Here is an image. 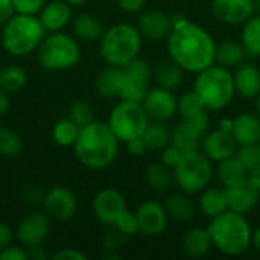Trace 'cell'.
<instances>
[{
    "label": "cell",
    "mask_w": 260,
    "mask_h": 260,
    "mask_svg": "<svg viewBox=\"0 0 260 260\" xmlns=\"http://www.w3.org/2000/svg\"><path fill=\"white\" fill-rule=\"evenodd\" d=\"M38 15L15 12L0 29V43L3 50L14 58H26L37 52L46 37Z\"/></svg>",
    "instance_id": "obj_4"
},
{
    "label": "cell",
    "mask_w": 260,
    "mask_h": 260,
    "mask_svg": "<svg viewBox=\"0 0 260 260\" xmlns=\"http://www.w3.org/2000/svg\"><path fill=\"white\" fill-rule=\"evenodd\" d=\"M81 126H78L69 117L59 119L52 128V140L61 148H73L78 140Z\"/></svg>",
    "instance_id": "obj_37"
},
{
    "label": "cell",
    "mask_w": 260,
    "mask_h": 260,
    "mask_svg": "<svg viewBox=\"0 0 260 260\" xmlns=\"http://www.w3.org/2000/svg\"><path fill=\"white\" fill-rule=\"evenodd\" d=\"M172 171L175 184L189 195L204 190L213 178L212 160L200 149L183 152Z\"/></svg>",
    "instance_id": "obj_8"
},
{
    "label": "cell",
    "mask_w": 260,
    "mask_h": 260,
    "mask_svg": "<svg viewBox=\"0 0 260 260\" xmlns=\"http://www.w3.org/2000/svg\"><path fill=\"white\" fill-rule=\"evenodd\" d=\"M24 142L23 137L6 126L0 128V155L5 158H15L23 152Z\"/></svg>",
    "instance_id": "obj_38"
},
{
    "label": "cell",
    "mask_w": 260,
    "mask_h": 260,
    "mask_svg": "<svg viewBox=\"0 0 260 260\" xmlns=\"http://www.w3.org/2000/svg\"><path fill=\"white\" fill-rule=\"evenodd\" d=\"M116 3H117L120 11L128 12V14H134V12H139L145 6L146 0H116Z\"/></svg>",
    "instance_id": "obj_49"
},
{
    "label": "cell",
    "mask_w": 260,
    "mask_h": 260,
    "mask_svg": "<svg viewBox=\"0 0 260 260\" xmlns=\"http://www.w3.org/2000/svg\"><path fill=\"white\" fill-rule=\"evenodd\" d=\"M232 125H233V120H222L219 123V128L227 131V133H232Z\"/></svg>",
    "instance_id": "obj_56"
},
{
    "label": "cell",
    "mask_w": 260,
    "mask_h": 260,
    "mask_svg": "<svg viewBox=\"0 0 260 260\" xmlns=\"http://www.w3.org/2000/svg\"><path fill=\"white\" fill-rule=\"evenodd\" d=\"M142 107L151 122H166L172 119L178 110V98L172 90L165 87H151L145 99L142 101Z\"/></svg>",
    "instance_id": "obj_13"
},
{
    "label": "cell",
    "mask_w": 260,
    "mask_h": 260,
    "mask_svg": "<svg viewBox=\"0 0 260 260\" xmlns=\"http://www.w3.org/2000/svg\"><path fill=\"white\" fill-rule=\"evenodd\" d=\"M216 177H218L219 183L224 187H227V186H232V184H236V183L245 180L248 177V171L244 168V165L239 161V158L236 155H233V157H229L218 163Z\"/></svg>",
    "instance_id": "obj_33"
},
{
    "label": "cell",
    "mask_w": 260,
    "mask_h": 260,
    "mask_svg": "<svg viewBox=\"0 0 260 260\" xmlns=\"http://www.w3.org/2000/svg\"><path fill=\"white\" fill-rule=\"evenodd\" d=\"M213 15L225 24H244L256 14L254 0H212Z\"/></svg>",
    "instance_id": "obj_17"
},
{
    "label": "cell",
    "mask_w": 260,
    "mask_h": 260,
    "mask_svg": "<svg viewBox=\"0 0 260 260\" xmlns=\"http://www.w3.org/2000/svg\"><path fill=\"white\" fill-rule=\"evenodd\" d=\"M44 190L41 189V186L38 184H29L21 190V200L26 204L35 206V204H41L43 198H44Z\"/></svg>",
    "instance_id": "obj_44"
},
{
    "label": "cell",
    "mask_w": 260,
    "mask_h": 260,
    "mask_svg": "<svg viewBox=\"0 0 260 260\" xmlns=\"http://www.w3.org/2000/svg\"><path fill=\"white\" fill-rule=\"evenodd\" d=\"M209 111H221L232 104L236 94L233 73L229 69L212 64L197 73L192 88Z\"/></svg>",
    "instance_id": "obj_6"
},
{
    "label": "cell",
    "mask_w": 260,
    "mask_h": 260,
    "mask_svg": "<svg viewBox=\"0 0 260 260\" xmlns=\"http://www.w3.org/2000/svg\"><path fill=\"white\" fill-rule=\"evenodd\" d=\"M152 76L160 87L175 90L181 85L184 79V70L172 59L161 61L152 69Z\"/></svg>",
    "instance_id": "obj_31"
},
{
    "label": "cell",
    "mask_w": 260,
    "mask_h": 260,
    "mask_svg": "<svg viewBox=\"0 0 260 260\" xmlns=\"http://www.w3.org/2000/svg\"><path fill=\"white\" fill-rule=\"evenodd\" d=\"M126 242V236L120 233L114 225L107 227L101 236V247L105 253H119Z\"/></svg>",
    "instance_id": "obj_40"
},
{
    "label": "cell",
    "mask_w": 260,
    "mask_h": 260,
    "mask_svg": "<svg viewBox=\"0 0 260 260\" xmlns=\"http://www.w3.org/2000/svg\"><path fill=\"white\" fill-rule=\"evenodd\" d=\"M91 209L94 218L104 227H110L114 225L117 218L126 210V200L117 189L105 187L94 195Z\"/></svg>",
    "instance_id": "obj_14"
},
{
    "label": "cell",
    "mask_w": 260,
    "mask_h": 260,
    "mask_svg": "<svg viewBox=\"0 0 260 260\" xmlns=\"http://www.w3.org/2000/svg\"><path fill=\"white\" fill-rule=\"evenodd\" d=\"M213 247L225 256H242L253 245V230L245 215L227 210L207 225Z\"/></svg>",
    "instance_id": "obj_3"
},
{
    "label": "cell",
    "mask_w": 260,
    "mask_h": 260,
    "mask_svg": "<svg viewBox=\"0 0 260 260\" xmlns=\"http://www.w3.org/2000/svg\"><path fill=\"white\" fill-rule=\"evenodd\" d=\"M11 110V94L0 88V117L8 114Z\"/></svg>",
    "instance_id": "obj_52"
},
{
    "label": "cell",
    "mask_w": 260,
    "mask_h": 260,
    "mask_svg": "<svg viewBox=\"0 0 260 260\" xmlns=\"http://www.w3.org/2000/svg\"><path fill=\"white\" fill-rule=\"evenodd\" d=\"M224 190H225V197H227L229 210L241 213V215L250 213L259 201L260 192L250 183L248 178H245L236 184L227 186V187H224Z\"/></svg>",
    "instance_id": "obj_18"
},
{
    "label": "cell",
    "mask_w": 260,
    "mask_h": 260,
    "mask_svg": "<svg viewBox=\"0 0 260 260\" xmlns=\"http://www.w3.org/2000/svg\"><path fill=\"white\" fill-rule=\"evenodd\" d=\"M172 17L169 14L158 9H149L139 17L137 29L140 30L142 37L151 41H160L168 38L172 30Z\"/></svg>",
    "instance_id": "obj_21"
},
{
    "label": "cell",
    "mask_w": 260,
    "mask_h": 260,
    "mask_svg": "<svg viewBox=\"0 0 260 260\" xmlns=\"http://www.w3.org/2000/svg\"><path fill=\"white\" fill-rule=\"evenodd\" d=\"M27 84V72L18 64H6L0 69V88L9 94L20 93Z\"/></svg>",
    "instance_id": "obj_34"
},
{
    "label": "cell",
    "mask_w": 260,
    "mask_h": 260,
    "mask_svg": "<svg viewBox=\"0 0 260 260\" xmlns=\"http://www.w3.org/2000/svg\"><path fill=\"white\" fill-rule=\"evenodd\" d=\"M181 247H183V251L186 256H189L192 259H201L210 251L213 244H212L209 230L197 227V229L189 230L183 236Z\"/></svg>",
    "instance_id": "obj_26"
},
{
    "label": "cell",
    "mask_w": 260,
    "mask_h": 260,
    "mask_svg": "<svg viewBox=\"0 0 260 260\" xmlns=\"http://www.w3.org/2000/svg\"><path fill=\"white\" fill-rule=\"evenodd\" d=\"M41 206L50 219L66 222L75 218L78 212V198L69 187L53 186L46 190Z\"/></svg>",
    "instance_id": "obj_12"
},
{
    "label": "cell",
    "mask_w": 260,
    "mask_h": 260,
    "mask_svg": "<svg viewBox=\"0 0 260 260\" xmlns=\"http://www.w3.org/2000/svg\"><path fill=\"white\" fill-rule=\"evenodd\" d=\"M232 136L238 146L260 143V117L251 113H241L233 119Z\"/></svg>",
    "instance_id": "obj_22"
},
{
    "label": "cell",
    "mask_w": 260,
    "mask_h": 260,
    "mask_svg": "<svg viewBox=\"0 0 260 260\" xmlns=\"http://www.w3.org/2000/svg\"><path fill=\"white\" fill-rule=\"evenodd\" d=\"M236 93L244 99H256L260 93V70L250 62H242L233 73Z\"/></svg>",
    "instance_id": "obj_23"
},
{
    "label": "cell",
    "mask_w": 260,
    "mask_h": 260,
    "mask_svg": "<svg viewBox=\"0 0 260 260\" xmlns=\"http://www.w3.org/2000/svg\"><path fill=\"white\" fill-rule=\"evenodd\" d=\"M73 6L66 0H50L38 12V18L46 32L64 30L73 20Z\"/></svg>",
    "instance_id": "obj_20"
},
{
    "label": "cell",
    "mask_w": 260,
    "mask_h": 260,
    "mask_svg": "<svg viewBox=\"0 0 260 260\" xmlns=\"http://www.w3.org/2000/svg\"><path fill=\"white\" fill-rule=\"evenodd\" d=\"M66 2H67L69 5H72V6L75 8V6H81V5H85V3H87L88 0H66Z\"/></svg>",
    "instance_id": "obj_57"
},
{
    "label": "cell",
    "mask_w": 260,
    "mask_h": 260,
    "mask_svg": "<svg viewBox=\"0 0 260 260\" xmlns=\"http://www.w3.org/2000/svg\"><path fill=\"white\" fill-rule=\"evenodd\" d=\"M203 152L215 163H219L229 157H233L238 151V143L233 139L232 133H227L221 128L207 133L201 142Z\"/></svg>",
    "instance_id": "obj_19"
},
{
    "label": "cell",
    "mask_w": 260,
    "mask_h": 260,
    "mask_svg": "<svg viewBox=\"0 0 260 260\" xmlns=\"http://www.w3.org/2000/svg\"><path fill=\"white\" fill-rule=\"evenodd\" d=\"M15 14L12 0H0V27Z\"/></svg>",
    "instance_id": "obj_51"
},
{
    "label": "cell",
    "mask_w": 260,
    "mask_h": 260,
    "mask_svg": "<svg viewBox=\"0 0 260 260\" xmlns=\"http://www.w3.org/2000/svg\"><path fill=\"white\" fill-rule=\"evenodd\" d=\"M15 12L27 14V15H38L47 0H12Z\"/></svg>",
    "instance_id": "obj_43"
},
{
    "label": "cell",
    "mask_w": 260,
    "mask_h": 260,
    "mask_svg": "<svg viewBox=\"0 0 260 260\" xmlns=\"http://www.w3.org/2000/svg\"><path fill=\"white\" fill-rule=\"evenodd\" d=\"M239 161L244 165V168L250 172L256 166L260 165V143H253V145H242L238 146V151L235 154Z\"/></svg>",
    "instance_id": "obj_41"
},
{
    "label": "cell",
    "mask_w": 260,
    "mask_h": 260,
    "mask_svg": "<svg viewBox=\"0 0 260 260\" xmlns=\"http://www.w3.org/2000/svg\"><path fill=\"white\" fill-rule=\"evenodd\" d=\"M165 209L168 212L169 219L177 222H187L195 215V206L189 198V193L184 192L169 195L165 201Z\"/></svg>",
    "instance_id": "obj_29"
},
{
    "label": "cell",
    "mask_w": 260,
    "mask_h": 260,
    "mask_svg": "<svg viewBox=\"0 0 260 260\" xmlns=\"http://www.w3.org/2000/svg\"><path fill=\"white\" fill-rule=\"evenodd\" d=\"M177 113L181 116V120L201 133L203 136L207 134L209 129V110L201 102V99L197 96V93L187 91L181 98H178V110Z\"/></svg>",
    "instance_id": "obj_16"
},
{
    "label": "cell",
    "mask_w": 260,
    "mask_h": 260,
    "mask_svg": "<svg viewBox=\"0 0 260 260\" xmlns=\"http://www.w3.org/2000/svg\"><path fill=\"white\" fill-rule=\"evenodd\" d=\"M247 178L250 180V183L260 192V165L248 172V177Z\"/></svg>",
    "instance_id": "obj_54"
},
{
    "label": "cell",
    "mask_w": 260,
    "mask_h": 260,
    "mask_svg": "<svg viewBox=\"0 0 260 260\" xmlns=\"http://www.w3.org/2000/svg\"><path fill=\"white\" fill-rule=\"evenodd\" d=\"M200 210L207 218H216L229 210L225 190L219 187H206L200 192Z\"/></svg>",
    "instance_id": "obj_28"
},
{
    "label": "cell",
    "mask_w": 260,
    "mask_h": 260,
    "mask_svg": "<svg viewBox=\"0 0 260 260\" xmlns=\"http://www.w3.org/2000/svg\"><path fill=\"white\" fill-rule=\"evenodd\" d=\"M136 215L139 219V230L143 236H160L168 229L169 216L165 204L148 200L137 207Z\"/></svg>",
    "instance_id": "obj_15"
},
{
    "label": "cell",
    "mask_w": 260,
    "mask_h": 260,
    "mask_svg": "<svg viewBox=\"0 0 260 260\" xmlns=\"http://www.w3.org/2000/svg\"><path fill=\"white\" fill-rule=\"evenodd\" d=\"M247 53L241 43H236L233 40H225L219 44H216L215 50V64L222 66L225 69L238 67L244 62Z\"/></svg>",
    "instance_id": "obj_30"
},
{
    "label": "cell",
    "mask_w": 260,
    "mask_h": 260,
    "mask_svg": "<svg viewBox=\"0 0 260 260\" xmlns=\"http://www.w3.org/2000/svg\"><path fill=\"white\" fill-rule=\"evenodd\" d=\"M27 254H29V260L47 259V253H46V250H44V247H43V245H38V247L29 248V250H27Z\"/></svg>",
    "instance_id": "obj_53"
},
{
    "label": "cell",
    "mask_w": 260,
    "mask_h": 260,
    "mask_svg": "<svg viewBox=\"0 0 260 260\" xmlns=\"http://www.w3.org/2000/svg\"><path fill=\"white\" fill-rule=\"evenodd\" d=\"M50 216L43 212H29L20 218L15 227V239L23 247L34 248L43 245L50 232Z\"/></svg>",
    "instance_id": "obj_11"
},
{
    "label": "cell",
    "mask_w": 260,
    "mask_h": 260,
    "mask_svg": "<svg viewBox=\"0 0 260 260\" xmlns=\"http://www.w3.org/2000/svg\"><path fill=\"white\" fill-rule=\"evenodd\" d=\"M203 137L204 136L201 133H198L197 129H193L192 126H189L181 120L171 133V145L181 152H187V151L200 149Z\"/></svg>",
    "instance_id": "obj_32"
},
{
    "label": "cell",
    "mask_w": 260,
    "mask_h": 260,
    "mask_svg": "<svg viewBox=\"0 0 260 260\" xmlns=\"http://www.w3.org/2000/svg\"><path fill=\"white\" fill-rule=\"evenodd\" d=\"M143 178H145L146 186L155 192H168L175 183L174 171L161 161L148 165L145 169Z\"/></svg>",
    "instance_id": "obj_27"
},
{
    "label": "cell",
    "mask_w": 260,
    "mask_h": 260,
    "mask_svg": "<svg viewBox=\"0 0 260 260\" xmlns=\"http://www.w3.org/2000/svg\"><path fill=\"white\" fill-rule=\"evenodd\" d=\"M256 114L260 117V93L256 96Z\"/></svg>",
    "instance_id": "obj_58"
},
{
    "label": "cell",
    "mask_w": 260,
    "mask_h": 260,
    "mask_svg": "<svg viewBox=\"0 0 260 260\" xmlns=\"http://www.w3.org/2000/svg\"><path fill=\"white\" fill-rule=\"evenodd\" d=\"M123 87V69L108 66L99 72L94 81V90L101 98H119Z\"/></svg>",
    "instance_id": "obj_24"
},
{
    "label": "cell",
    "mask_w": 260,
    "mask_h": 260,
    "mask_svg": "<svg viewBox=\"0 0 260 260\" xmlns=\"http://www.w3.org/2000/svg\"><path fill=\"white\" fill-rule=\"evenodd\" d=\"M73 35L81 41H99L105 27L98 15L91 12H81L72 20Z\"/></svg>",
    "instance_id": "obj_25"
},
{
    "label": "cell",
    "mask_w": 260,
    "mask_h": 260,
    "mask_svg": "<svg viewBox=\"0 0 260 260\" xmlns=\"http://www.w3.org/2000/svg\"><path fill=\"white\" fill-rule=\"evenodd\" d=\"M38 64L47 72H64L81 61V46L75 35L64 30L49 32L40 43L37 52Z\"/></svg>",
    "instance_id": "obj_7"
},
{
    "label": "cell",
    "mask_w": 260,
    "mask_h": 260,
    "mask_svg": "<svg viewBox=\"0 0 260 260\" xmlns=\"http://www.w3.org/2000/svg\"><path fill=\"white\" fill-rule=\"evenodd\" d=\"M253 247L256 248V251L260 254V227L253 232Z\"/></svg>",
    "instance_id": "obj_55"
},
{
    "label": "cell",
    "mask_w": 260,
    "mask_h": 260,
    "mask_svg": "<svg viewBox=\"0 0 260 260\" xmlns=\"http://www.w3.org/2000/svg\"><path fill=\"white\" fill-rule=\"evenodd\" d=\"M120 142L107 122L93 120L82 126L73 151L79 163L93 171L110 168L119 155Z\"/></svg>",
    "instance_id": "obj_2"
},
{
    "label": "cell",
    "mask_w": 260,
    "mask_h": 260,
    "mask_svg": "<svg viewBox=\"0 0 260 260\" xmlns=\"http://www.w3.org/2000/svg\"><path fill=\"white\" fill-rule=\"evenodd\" d=\"M149 122L151 120L148 119L142 102L125 99H120V102H117L111 108L107 120L108 126L120 143H126L133 139L142 137Z\"/></svg>",
    "instance_id": "obj_9"
},
{
    "label": "cell",
    "mask_w": 260,
    "mask_h": 260,
    "mask_svg": "<svg viewBox=\"0 0 260 260\" xmlns=\"http://www.w3.org/2000/svg\"><path fill=\"white\" fill-rule=\"evenodd\" d=\"M241 44L248 58H260V14H254L242 24Z\"/></svg>",
    "instance_id": "obj_35"
},
{
    "label": "cell",
    "mask_w": 260,
    "mask_h": 260,
    "mask_svg": "<svg viewBox=\"0 0 260 260\" xmlns=\"http://www.w3.org/2000/svg\"><path fill=\"white\" fill-rule=\"evenodd\" d=\"M142 34L129 23H116L104 30L99 40V53L107 66L125 67L136 59L142 49Z\"/></svg>",
    "instance_id": "obj_5"
},
{
    "label": "cell",
    "mask_w": 260,
    "mask_h": 260,
    "mask_svg": "<svg viewBox=\"0 0 260 260\" xmlns=\"http://www.w3.org/2000/svg\"><path fill=\"white\" fill-rule=\"evenodd\" d=\"M87 256L76 250V248H62V250H58L53 256L52 260H85Z\"/></svg>",
    "instance_id": "obj_48"
},
{
    "label": "cell",
    "mask_w": 260,
    "mask_h": 260,
    "mask_svg": "<svg viewBox=\"0 0 260 260\" xmlns=\"http://www.w3.org/2000/svg\"><path fill=\"white\" fill-rule=\"evenodd\" d=\"M172 23V30L168 35V53L174 62L195 75L215 64L216 43L203 26L183 15H174Z\"/></svg>",
    "instance_id": "obj_1"
},
{
    "label": "cell",
    "mask_w": 260,
    "mask_h": 260,
    "mask_svg": "<svg viewBox=\"0 0 260 260\" xmlns=\"http://www.w3.org/2000/svg\"><path fill=\"white\" fill-rule=\"evenodd\" d=\"M181 154H183L181 151H178L175 146L169 145V146H166V148L161 151V163H165L166 166H169L171 169H174L175 165L178 163Z\"/></svg>",
    "instance_id": "obj_46"
},
{
    "label": "cell",
    "mask_w": 260,
    "mask_h": 260,
    "mask_svg": "<svg viewBox=\"0 0 260 260\" xmlns=\"http://www.w3.org/2000/svg\"><path fill=\"white\" fill-rule=\"evenodd\" d=\"M114 227H116L120 233H123L126 238L140 233L137 215H136V212H129L128 209L117 218V221L114 222Z\"/></svg>",
    "instance_id": "obj_42"
},
{
    "label": "cell",
    "mask_w": 260,
    "mask_h": 260,
    "mask_svg": "<svg viewBox=\"0 0 260 260\" xmlns=\"http://www.w3.org/2000/svg\"><path fill=\"white\" fill-rule=\"evenodd\" d=\"M122 69H123V87L119 98L125 101L142 102L148 94V91L151 90V82L154 79L151 64L146 59L137 56Z\"/></svg>",
    "instance_id": "obj_10"
},
{
    "label": "cell",
    "mask_w": 260,
    "mask_h": 260,
    "mask_svg": "<svg viewBox=\"0 0 260 260\" xmlns=\"http://www.w3.org/2000/svg\"><path fill=\"white\" fill-rule=\"evenodd\" d=\"M148 151L161 152L166 146L171 145V131L165 122H149L143 136H142Z\"/></svg>",
    "instance_id": "obj_36"
},
{
    "label": "cell",
    "mask_w": 260,
    "mask_h": 260,
    "mask_svg": "<svg viewBox=\"0 0 260 260\" xmlns=\"http://www.w3.org/2000/svg\"><path fill=\"white\" fill-rule=\"evenodd\" d=\"M15 239V230L5 221H0V250L11 245Z\"/></svg>",
    "instance_id": "obj_47"
},
{
    "label": "cell",
    "mask_w": 260,
    "mask_h": 260,
    "mask_svg": "<svg viewBox=\"0 0 260 260\" xmlns=\"http://www.w3.org/2000/svg\"><path fill=\"white\" fill-rule=\"evenodd\" d=\"M125 145H126L128 152H129L131 155H134V157H142V155L148 151V148H146V145H145V142H143L142 137L133 139V140L126 142Z\"/></svg>",
    "instance_id": "obj_50"
},
{
    "label": "cell",
    "mask_w": 260,
    "mask_h": 260,
    "mask_svg": "<svg viewBox=\"0 0 260 260\" xmlns=\"http://www.w3.org/2000/svg\"><path fill=\"white\" fill-rule=\"evenodd\" d=\"M256 5V14H260V0H254Z\"/></svg>",
    "instance_id": "obj_59"
},
{
    "label": "cell",
    "mask_w": 260,
    "mask_h": 260,
    "mask_svg": "<svg viewBox=\"0 0 260 260\" xmlns=\"http://www.w3.org/2000/svg\"><path fill=\"white\" fill-rule=\"evenodd\" d=\"M67 117L73 120L78 126H85L94 120V110L91 104L85 99H75L67 108Z\"/></svg>",
    "instance_id": "obj_39"
},
{
    "label": "cell",
    "mask_w": 260,
    "mask_h": 260,
    "mask_svg": "<svg viewBox=\"0 0 260 260\" xmlns=\"http://www.w3.org/2000/svg\"><path fill=\"white\" fill-rule=\"evenodd\" d=\"M0 260H29L27 248L21 244H11L6 248L0 250Z\"/></svg>",
    "instance_id": "obj_45"
}]
</instances>
